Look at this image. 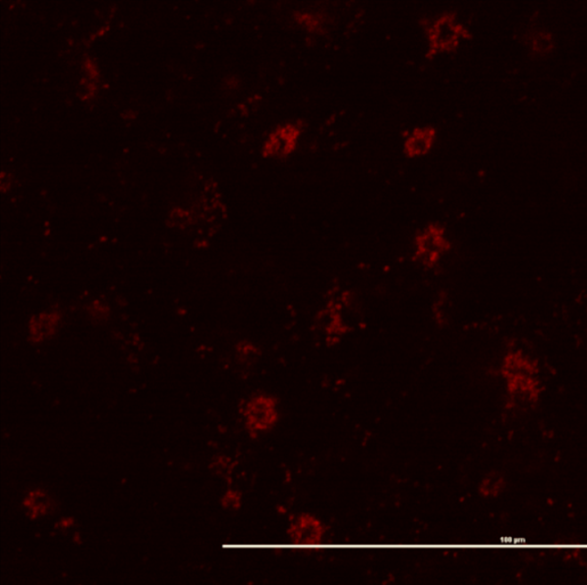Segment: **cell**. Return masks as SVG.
I'll return each instance as SVG.
<instances>
[{
  "label": "cell",
  "mask_w": 587,
  "mask_h": 585,
  "mask_svg": "<svg viewBox=\"0 0 587 585\" xmlns=\"http://www.w3.org/2000/svg\"><path fill=\"white\" fill-rule=\"evenodd\" d=\"M352 306L351 292L337 291L315 314V329L328 345L338 343L351 330L345 310Z\"/></svg>",
  "instance_id": "obj_1"
},
{
  "label": "cell",
  "mask_w": 587,
  "mask_h": 585,
  "mask_svg": "<svg viewBox=\"0 0 587 585\" xmlns=\"http://www.w3.org/2000/svg\"><path fill=\"white\" fill-rule=\"evenodd\" d=\"M536 361L521 349H510L502 359L501 372L509 390L516 394H533L538 387Z\"/></svg>",
  "instance_id": "obj_2"
},
{
  "label": "cell",
  "mask_w": 587,
  "mask_h": 585,
  "mask_svg": "<svg viewBox=\"0 0 587 585\" xmlns=\"http://www.w3.org/2000/svg\"><path fill=\"white\" fill-rule=\"evenodd\" d=\"M244 427L251 436L271 431L280 418L278 399L268 393H256L241 408Z\"/></svg>",
  "instance_id": "obj_3"
},
{
  "label": "cell",
  "mask_w": 587,
  "mask_h": 585,
  "mask_svg": "<svg viewBox=\"0 0 587 585\" xmlns=\"http://www.w3.org/2000/svg\"><path fill=\"white\" fill-rule=\"evenodd\" d=\"M451 247L445 228L438 223H429L414 236L413 258L425 268L431 269L439 264Z\"/></svg>",
  "instance_id": "obj_4"
},
{
  "label": "cell",
  "mask_w": 587,
  "mask_h": 585,
  "mask_svg": "<svg viewBox=\"0 0 587 585\" xmlns=\"http://www.w3.org/2000/svg\"><path fill=\"white\" fill-rule=\"evenodd\" d=\"M327 526L316 516L300 513L289 522L287 535L290 542L299 547L314 548L323 543Z\"/></svg>",
  "instance_id": "obj_5"
},
{
  "label": "cell",
  "mask_w": 587,
  "mask_h": 585,
  "mask_svg": "<svg viewBox=\"0 0 587 585\" xmlns=\"http://www.w3.org/2000/svg\"><path fill=\"white\" fill-rule=\"evenodd\" d=\"M302 133L299 123H288L278 126L267 136L262 154L265 158H283L290 155L297 148Z\"/></svg>",
  "instance_id": "obj_6"
},
{
  "label": "cell",
  "mask_w": 587,
  "mask_h": 585,
  "mask_svg": "<svg viewBox=\"0 0 587 585\" xmlns=\"http://www.w3.org/2000/svg\"><path fill=\"white\" fill-rule=\"evenodd\" d=\"M427 30L431 53L453 50L461 34V28L452 14L439 17Z\"/></svg>",
  "instance_id": "obj_7"
},
{
  "label": "cell",
  "mask_w": 587,
  "mask_h": 585,
  "mask_svg": "<svg viewBox=\"0 0 587 585\" xmlns=\"http://www.w3.org/2000/svg\"><path fill=\"white\" fill-rule=\"evenodd\" d=\"M436 130L431 126L417 127L406 137L404 152L408 158L424 156L432 149Z\"/></svg>",
  "instance_id": "obj_8"
},
{
  "label": "cell",
  "mask_w": 587,
  "mask_h": 585,
  "mask_svg": "<svg viewBox=\"0 0 587 585\" xmlns=\"http://www.w3.org/2000/svg\"><path fill=\"white\" fill-rule=\"evenodd\" d=\"M260 357V350L251 342L242 341L236 345L234 359L238 366L244 370L251 369Z\"/></svg>",
  "instance_id": "obj_9"
},
{
  "label": "cell",
  "mask_w": 587,
  "mask_h": 585,
  "mask_svg": "<svg viewBox=\"0 0 587 585\" xmlns=\"http://www.w3.org/2000/svg\"><path fill=\"white\" fill-rule=\"evenodd\" d=\"M221 506L229 511L238 510L242 502L241 493L237 490H227L220 500Z\"/></svg>",
  "instance_id": "obj_10"
},
{
  "label": "cell",
  "mask_w": 587,
  "mask_h": 585,
  "mask_svg": "<svg viewBox=\"0 0 587 585\" xmlns=\"http://www.w3.org/2000/svg\"><path fill=\"white\" fill-rule=\"evenodd\" d=\"M552 38L550 34L537 32L532 39L533 49L539 53H545L552 48Z\"/></svg>",
  "instance_id": "obj_11"
}]
</instances>
